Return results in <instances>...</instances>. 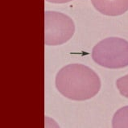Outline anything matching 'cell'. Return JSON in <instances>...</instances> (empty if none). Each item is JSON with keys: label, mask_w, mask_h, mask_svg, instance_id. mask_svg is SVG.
I'll use <instances>...</instances> for the list:
<instances>
[{"label": "cell", "mask_w": 128, "mask_h": 128, "mask_svg": "<svg viewBox=\"0 0 128 128\" xmlns=\"http://www.w3.org/2000/svg\"><path fill=\"white\" fill-rule=\"evenodd\" d=\"M57 90L74 101H86L97 95L101 89L99 76L82 64H70L60 68L55 80Z\"/></svg>", "instance_id": "obj_1"}, {"label": "cell", "mask_w": 128, "mask_h": 128, "mask_svg": "<svg viewBox=\"0 0 128 128\" xmlns=\"http://www.w3.org/2000/svg\"><path fill=\"white\" fill-rule=\"evenodd\" d=\"M92 58L104 68H125L128 66V41L118 37L102 40L94 47Z\"/></svg>", "instance_id": "obj_2"}, {"label": "cell", "mask_w": 128, "mask_h": 128, "mask_svg": "<svg viewBox=\"0 0 128 128\" xmlns=\"http://www.w3.org/2000/svg\"><path fill=\"white\" fill-rule=\"evenodd\" d=\"M44 26V44L49 46L68 42L75 32L72 20L61 12H46Z\"/></svg>", "instance_id": "obj_3"}, {"label": "cell", "mask_w": 128, "mask_h": 128, "mask_svg": "<svg viewBox=\"0 0 128 128\" xmlns=\"http://www.w3.org/2000/svg\"><path fill=\"white\" fill-rule=\"evenodd\" d=\"M95 9L109 16H117L128 10V0H91Z\"/></svg>", "instance_id": "obj_4"}, {"label": "cell", "mask_w": 128, "mask_h": 128, "mask_svg": "<svg viewBox=\"0 0 128 128\" xmlns=\"http://www.w3.org/2000/svg\"><path fill=\"white\" fill-rule=\"evenodd\" d=\"M112 126L115 128H128V106L120 108L115 112L112 119Z\"/></svg>", "instance_id": "obj_5"}, {"label": "cell", "mask_w": 128, "mask_h": 128, "mask_svg": "<svg viewBox=\"0 0 128 128\" xmlns=\"http://www.w3.org/2000/svg\"><path fill=\"white\" fill-rule=\"evenodd\" d=\"M116 86L118 88L120 94L128 98V74L117 80Z\"/></svg>", "instance_id": "obj_6"}]
</instances>
